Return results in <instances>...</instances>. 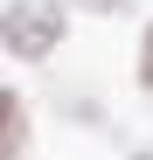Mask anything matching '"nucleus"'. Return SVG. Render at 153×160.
<instances>
[{"mask_svg":"<svg viewBox=\"0 0 153 160\" xmlns=\"http://www.w3.org/2000/svg\"><path fill=\"white\" fill-rule=\"evenodd\" d=\"M0 42H7L14 56L42 63L49 49L63 42V0H14V7L0 14Z\"/></svg>","mask_w":153,"mask_h":160,"instance_id":"nucleus-1","label":"nucleus"},{"mask_svg":"<svg viewBox=\"0 0 153 160\" xmlns=\"http://www.w3.org/2000/svg\"><path fill=\"white\" fill-rule=\"evenodd\" d=\"M21 153H28V112L14 91H0V160H21Z\"/></svg>","mask_w":153,"mask_h":160,"instance_id":"nucleus-2","label":"nucleus"},{"mask_svg":"<svg viewBox=\"0 0 153 160\" xmlns=\"http://www.w3.org/2000/svg\"><path fill=\"white\" fill-rule=\"evenodd\" d=\"M139 84L153 91V28H146V42H139Z\"/></svg>","mask_w":153,"mask_h":160,"instance_id":"nucleus-3","label":"nucleus"},{"mask_svg":"<svg viewBox=\"0 0 153 160\" xmlns=\"http://www.w3.org/2000/svg\"><path fill=\"white\" fill-rule=\"evenodd\" d=\"M84 7H118V0H84Z\"/></svg>","mask_w":153,"mask_h":160,"instance_id":"nucleus-4","label":"nucleus"}]
</instances>
